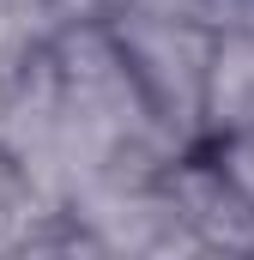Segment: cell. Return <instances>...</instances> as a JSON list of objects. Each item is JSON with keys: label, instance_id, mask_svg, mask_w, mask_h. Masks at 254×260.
Returning <instances> with one entry per match:
<instances>
[{"label": "cell", "instance_id": "9c48e42d", "mask_svg": "<svg viewBox=\"0 0 254 260\" xmlns=\"http://www.w3.org/2000/svg\"><path fill=\"white\" fill-rule=\"evenodd\" d=\"M121 6H133V0H49V30L55 24H73V18H109Z\"/></svg>", "mask_w": 254, "mask_h": 260}, {"label": "cell", "instance_id": "3957f363", "mask_svg": "<svg viewBox=\"0 0 254 260\" xmlns=\"http://www.w3.org/2000/svg\"><path fill=\"white\" fill-rule=\"evenodd\" d=\"M127 73L151 109V121L170 133L182 151L200 145V109H206V61H212V37L194 30L182 18H164L151 6H121L103 18Z\"/></svg>", "mask_w": 254, "mask_h": 260}, {"label": "cell", "instance_id": "5b68a950", "mask_svg": "<svg viewBox=\"0 0 254 260\" xmlns=\"http://www.w3.org/2000/svg\"><path fill=\"white\" fill-rule=\"evenodd\" d=\"M254 127V37L224 30L212 37V61H206V109H200V139Z\"/></svg>", "mask_w": 254, "mask_h": 260}, {"label": "cell", "instance_id": "8fae6325", "mask_svg": "<svg viewBox=\"0 0 254 260\" xmlns=\"http://www.w3.org/2000/svg\"><path fill=\"white\" fill-rule=\"evenodd\" d=\"M12 49H18V43H12ZM12 49H0V85H6V61H12Z\"/></svg>", "mask_w": 254, "mask_h": 260}, {"label": "cell", "instance_id": "277c9868", "mask_svg": "<svg viewBox=\"0 0 254 260\" xmlns=\"http://www.w3.org/2000/svg\"><path fill=\"white\" fill-rule=\"evenodd\" d=\"M164 188L176 200V218L194 230L200 254H254V206L212 170L200 145L164 170Z\"/></svg>", "mask_w": 254, "mask_h": 260}, {"label": "cell", "instance_id": "ba28073f", "mask_svg": "<svg viewBox=\"0 0 254 260\" xmlns=\"http://www.w3.org/2000/svg\"><path fill=\"white\" fill-rule=\"evenodd\" d=\"M0 30H12V37H43V30H49V0H0Z\"/></svg>", "mask_w": 254, "mask_h": 260}, {"label": "cell", "instance_id": "30bf717a", "mask_svg": "<svg viewBox=\"0 0 254 260\" xmlns=\"http://www.w3.org/2000/svg\"><path fill=\"white\" fill-rule=\"evenodd\" d=\"M236 30H242V37H254V0H242V18H236Z\"/></svg>", "mask_w": 254, "mask_h": 260}, {"label": "cell", "instance_id": "8992f818", "mask_svg": "<svg viewBox=\"0 0 254 260\" xmlns=\"http://www.w3.org/2000/svg\"><path fill=\"white\" fill-rule=\"evenodd\" d=\"M200 151L212 157V170L236 188V194L254 206V127H236V133H218V139H200Z\"/></svg>", "mask_w": 254, "mask_h": 260}, {"label": "cell", "instance_id": "7a4b0ae2", "mask_svg": "<svg viewBox=\"0 0 254 260\" xmlns=\"http://www.w3.org/2000/svg\"><path fill=\"white\" fill-rule=\"evenodd\" d=\"M0 164L12 170V182L37 206L67 212V103L61 79H55V55H49V30L24 37L6 61V85H0Z\"/></svg>", "mask_w": 254, "mask_h": 260}, {"label": "cell", "instance_id": "6da1fadb", "mask_svg": "<svg viewBox=\"0 0 254 260\" xmlns=\"http://www.w3.org/2000/svg\"><path fill=\"white\" fill-rule=\"evenodd\" d=\"M49 55H55V79L67 103V157H73L67 194H79L85 182H109V176H164L182 157V145L151 121L103 18L55 24Z\"/></svg>", "mask_w": 254, "mask_h": 260}, {"label": "cell", "instance_id": "52a82bcc", "mask_svg": "<svg viewBox=\"0 0 254 260\" xmlns=\"http://www.w3.org/2000/svg\"><path fill=\"white\" fill-rule=\"evenodd\" d=\"M133 6H151V12H164V18H182L194 30H206V37H224V30H236V18H242V0H133Z\"/></svg>", "mask_w": 254, "mask_h": 260}]
</instances>
